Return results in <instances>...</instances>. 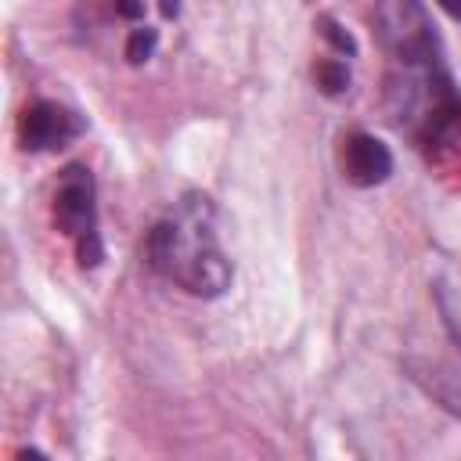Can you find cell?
Listing matches in <instances>:
<instances>
[{
    "mask_svg": "<svg viewBox=\"0 0 461 461\" xmlns=\"http://www.w3.org/2000/svg\"><path fill=\"white\" fill-rule=\"evenodd\" d=\"M144 256L155 274L202 299L220 295L234 277V267L220 245L216 205L198 191L173 202L169 212L148 230Z\"/></svg>",
    "mask_w": 461,
    "mask_h": 461,
    "instance_id": "cell-1",
    "label": "cell"
},
{
    "mask_svg": "<svg viewBox=\"0 0 461 461\" xmlns=\"http://www.w3.org/2000/svg\"><path fill=\"white\" fill-rule=\"evenodd\" d=\"M50 220L72 241L79 267L101 263L104 249H101V230H97V187L86 166L72 162L61 169L54 202H50Z\"/></svg>",
    "mask_w": 461,
    "mask_h": 461,
    "instance_id": "cell-2",
    "label": "cell"
},
{
    "mask_svg": "<svg viewBox=\"0 0 461 461\" xmlns=\"http://www.w3.org/2000/svg\"><path fill=\"white\" fill-rule=\"evenodd\" d=\"M83 133V119L58 101H32L18 115V140L25 151H54Z\"/></svg>",
    "mask_w": 461,
    "mask_h": 461,
    "instance_id": "cell-3",
    "label": "cell"
},
{
    "mask_svg": "<svg viewBox=\"0 0 461 461\" xmlns=\"http://www.w3.org/2000/svg\"><path fill=\"white\" fill-rule=\"evenodd\" d=\"M342 176L357 187H375L393 173V151L371 133H349L339 148Z\"/></svg>",
    "mask_w": 461,
    "mask_h": 461,
    "instance_id": "cell-4",
    "label": "cell"
},
{
    "mask_svg": "<svg viewBox=\"0 0 461 461\" xmlns=\"http://www.w3.org/2000/svg\"><path fill=\"white\" fill-rule=\"evenodd\" d=\"M313 79H317V86L324 94H342L349 86V68L339 58H324V61L313 65Z\"/></svg>",
    "mask_w": 461,
    "mask_h": 461,
    "instance_id": "cell-5",
    "label": "cell"
},
{
    "mask_svg": "<svg viewBox=\"0 0 461 461\" xmlns=\"http://www.w3.org/2000/svg\"><path fill=\"white\" fill-rule=\"evenodd\" d=\"M155 43H158V32L148 29V25H137V29L130 32V40H126V58H130L133 65H140V61H148V58L155 54Z\"/></svg>",
    "mask_w": 461,
    "mask_h": 461,
    "instance_id": "cell-6",
    "label": "cell"
},
{
    "mask_svg": "<svg viewBox=\"0 0 461 461\" xmlns=\"http://www.w3.org/2000/svg\"><path fill=\"white\" fill-rule=\"evenodd\" d=\"M321 32H324V36L335 43V50H342V54H357L353 36H349V32H342V29H339L331 18H321Z\"/></svg>",
    "mask_w": 461,
    "mask_h": 461,
    "instance_id": "cell-7",
    "label": "cell"
},
{
    "mask_svg": "<svg viewBox=\"0 0 461 461\" xmlns=\"http://www.w3.org/2000/svg\"><path fill=\"white\" fill-rule=\"evenodd\" d=\"M115 11L126 14V18H144V4H119Z\"/></svg>",
    "mask_w": 461,
    "mask_h": 461,
    "instance_id": "cell-8",
    "label": "cell"
},
{
    "mask_svg": "<svg viewBox=\"0 0 461 461\" xmlns=\"http://www.w3.org/2000/svg\"><path fill=\"white\" fill-rule=\"evenodd\" d=\"M14 461H50V457H47V454H40V450H32V447H29V450H18V457H14Z\"/></svg>",
    "mask_w": 461,
    "mask_h": 461,
    "instance_id": "cell-9",
    "label": "cell"
},
{
    "mask_svg": "<svg viewBox=\"0 0 461 461\" xmlns=\"http://www.w3.org/2000/svg\"><path fill=\"white\" fill-rule=\"evenodd\" d=\"M176 11H180L176 4H162V14H166V18H176Z\"/></svg>",
    "mask_w": 461,
    "mask_h": 461,
    "instance_id": "cell-10",
    "label": "cell"
}]
</instances>
